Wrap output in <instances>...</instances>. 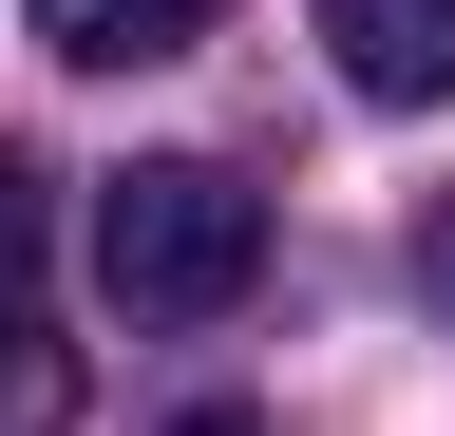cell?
I'll return each instance as SVG.
<instances>
[{"mask_svg": "<svg viewBox=\"0 0 455 436\" xmlns=\"http://www.w3.org/2000/svg\"><path fill=\"white\" fill-rule=\"evenodd\" d=\"M95 285L133 322H209L266 285V190L209 171V152H133V171L95 190Z\"/></svg>", "mask_w": 455, "mask_h": 436, "instance_id": "obj_1", "label": "cell"}, {"mask_svg": "<svg viewBox=\"0 0 455 436\" xmlns=\"http://www.w3.org/2000/svg\"><path fill=\"white\" fill-rule=\"evenodd\" d=\"M323 58H341V95H379V115H436L455 95V0H323Z\"/></svg>", "mask_w": 455, "mask_h": 436, "instance_id": "obj_2", "label": "cell"}, {"mask_svg": "<svg viewBox=\"0 0 455 436\" xmlns=\"http://www.w3.org/2000/svg\"><path fill=\"white\" fill-rule=\"evenodd\" d=\"M228 20V0H38V38L76 76H133V58H190V38Z\"/></svg>", "mask_w": 455, "mask_h": 436, "instance_id": "obj_3", "label": "cell"}, {"mask_svg": "<svg viewBox=\"0 0 455 436\" xmlns=\"http://www.w3.org/2000/svg\"><path fill=\"white\" fill-rule=\"evenodd\" d=\"M38 247H57V171L0 152V342H38Z\"/></svg>", "mask_w": 455, "mask_h": 436, "instance_id": "obj_4", "label": "cell"}]
</instances>
